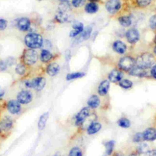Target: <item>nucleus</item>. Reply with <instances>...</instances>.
<instances>
[{"mask_svg":"<svg viewBox=\"0 0 156 156\" xmlns=\"http://www.w3.org/2000/svg\"><path fill=\"white\" fill-rule=\"evenodd\" d=\"M24 43L28 48L34 49L41 47L43 44V39L39 34L32 32L25 36Z\"/></svg>","mask_w":156,"mask_h":156,"instance_id":"obj_1","label":"nucleus"},{"mask_svg":"<svg viewBox=\"0 0 156 156\" xmlns=\"http://www.w3.org/2000/svg\"><path fill=\"white\" fill-rule=\"evenodd\" d=\"M135 61L136 65L147 69L153 65L155 62V58L152 54L150 53H144L141 54Z\"/></svg>","mask_w":156,"mask_h":156,"instance_id":"obj_2","label":"nucleus"},{"mask_svg":"<svg viewBox=\"0 0 156 156\" xmlns=\"http://www.w3.org/2000/svg\"><path fill=\"white\" fill-rule=\"evenodd\" d=\"M38 59L37 52L33 49H26L23 55V60L24 64L32 65L34 64Z\"/></svg>","mask_w":156,"mask_h":156,"instance_id":"obj_3","label":"nucleus"},{"mask_svg":"<svg viewBox=\"0 0 156 156\" xmlns=\"http://www.w3.org/2000/svg\"><path fill=\"white\" fill-rule=\"evenodd\" d=\"M136 61L131 57L126 56L121 58L119 62V68L126 71H129L134 66H135Z\"/></svg>","mask_w":156,"mask_h":156,"instance_id":"obj_4","label":"nucleus"},{"mask_svg":"<svg viewBox=\"0 0 156 156\" xmlns=\"http://www.w3.org/2000/svg\"><path fill=\"white\" fill-rule=\"evenodd\" d=\"M90 108L88 107H83L82 108L75 117V124L77 126H82L90 115Z\"/></svg>","mask_w":156,"mask_h":156,"instance_id":"obj_5","label":"nucleus"},{"mask_svg":"<svg viewBox=\"0 0 156 156\" xmlns=\"http://www.w3.org/2000/svg\"><path fill=\"white\" fill-rule=\"evenodd\" d=\"M32 99L33 95L32 93L26 90L20 91L16 96V100L22 104H27L30 103L32 101Z\"/></svg>","mask_w":156,"mask_h":156,"instance_id":"obj_6","label":"nucleus"},{"mask_svg":"<svg viewBox=\"0 0 156 156\" xmlns=\"http://www.w3.org/2000/svg\"><path fill=\"white\" fill-rule=\"evenodd\" d=\"M105 8L109 13H115L121 8V2L119 0H108L106 2Z\"/></svg>","mask_w":156,"mask_h":156,"instance_id":"obj_7","label":"nucleus"},{"mask_svg":"<svg viewBox=\"0 0 156 156\" xmlns=\"http://www.w3.org/2000/svg\"><path fill=\"white\" fill-rule=\"evenodd\" d=\"M7 108L12 114H17L21 109V104L17 100H10L7 103Z\"/></svg>","mask_w":156,"mask_h":156,"instance_id":"obj_8","label":"nucleus"},{"mask_svg":"<svg viewBox=\"0 0 156 156\" xmlns=\"http://www.w3.org/2000/svg\"><path fill=\"white\" fill-rule=\"evenodd\" d=\"M126 36L127 41L131 44L136 43L140 38L139 32L136 29H129L126 34Z\"/></svg>","mask_w":156,"mask_h":156,"instance_id":"obj_9","label":"nucleus"},{"mask_svg":"<svg viewBox=\"0 0 156 156\" xmlns=\"http://www.w3.org/2000/svg\"><path fill=\"white\" fill-rule=\"evenodd\" d=\"M142 133L144 141H152L156 140V129L154 127L147 128Z\"/></svg>","mask_w":156,"mask_h":156,"instance_id":"obj_10","label":"nucleus"},{"mask_svg":"<svg viewBox=\"0 0 156 156\" xmlns=\"http://www.w3.org/2000/svg\"><path fill=\"white\" fill-rule=\"evenodd\" d=\"M32 81V88L36 91H40L43 89L46 85V79L43 77H37L33 79Z\"/></svg>","mask_w":156,"mask_h":156,"instance_id":"obj_11","label":"nucleus"},{"mask_svg":"<svg viewBox=\"0 0 156 156\" xmlns=\"http://www.w3.org/2000/svg\"><path fill=\"white\" fill-rule=\"evenodd\" d=\"M17 27L21 31H27L30 26V20L27 18L23 17L18 19L16 23Z\"/></svg>","mask_w":156,"mask_h":156,"instance_id":"obj_12","label":"nucleus"},{"mask_svg":"<svg viewBox=\"0 0 156 156\" xmlns=\"http://www.w3.org/2000/svg\"><path fill=\"white\" fill-rule=\"evenodd\" d=\"M122 76L123 74L122 72H121L120 71L116 69H114L110 71L108 77L109 81L113 83H116L118 82H119L121 80H122Z\"/></svg>","mask_w":156,"mask_h":156,"instance_id":"obj_13","label":"nucleus"},{"mask_svg":"<svg viewBox=\"0 0 156 156\" xmlns=\"http://www.w3.org/2000/svg\"><path fill=\"white\" fill-rule=\"evenodd\" d=\"M2 131H8L11 129L13 125V121L12 119L8 116H4L0 121Z\"/></svg>","mask_w":156,"mask_h":156,"instance_id":"obj_14","label":"nucleus"},{"mask_svg":"<svg viewBox=\"0 0 156 156\" xmlns=\"http://www.w3.org/2000/svg\"><path fill=\"white\" fill-rule=\"evenodd\" d=\"M129 73L132 76H136L139 77H143L147 75V71H146V69L140 67L137 65L134 66L129 71Z\"/></svg>","mask_w":156,"mask_h":156,"instance_id":"obj_15","label":"nucleus"},{"mask_svg":"<svg viewBox=\"0 0 156 156\" xmlns=\"http://www.w3.org/2000/svg\"><path fill=\"white\" fill-rule=\"evenodd\" d=\"M110 87V82L108 80H102L99 85L98 92L101 96H105L107 94Z\"/></svg>","mask_w":156,"mask_h":156,"instance_id":"obj_16","label":"nucleus"},{"mask_svg":"<svg viewBox=\"0 0 156 156\" xmlns=\"http://www.w3.org/2000/svg\"><path fill=\"white\" fill-rule=\"evenodd\" d=\"M73 29L69 32V37H74L81 34L84 29L83 24L82 23L77 22L73 25Z\"/></svg>","mask_w":156,"mask_h":156,"instance_id":"obj_17","label":"nucleus"},{"mask_svg":"<svg viewBox=\"0 0 156 156\" xmlns=\"http://www.w3.org/2000/svg\"><path fill=\"white\" fill-rule=\"evenodd\" d=\"M102 127L101 123L98 122H92L87 127V132L88 135H93L98 132Z\"/></svg>","mask_w":156,"mask_h":156,"instance_id":"obj_18","label":"nucleus"},{"mask_svg":"<svg viewBox=\"0 0 156 156\" xmlns=\"http://www.w3.org/2000/svg\"><path fill=\"white\" fill-rule=\"evenodd\" d=\"M60 71V66L57 63H51L49 64L46 68V72L48 74L51 76H54L57 75Z\"/></svg>","mask_w":156,"mask_h":156,"instance_id":"obj_19","label":"nucleus"},{"mask_svg":"<svg viewBox=\"0 0 156 156\" xmlns=\"http://www.w3.org/2000/svg\"><path fill=\"white\" fill-rule=\"evenodd\" d=\"M100 102L101 101L99 98L96 94H93L88 99L87 104L90 108H96L98 107H99Z\"/></svg>","mask_w":156,"mask_h":156,"instance_id":"obj_20","label":"nucleus"},{"mask_svg":"<svg viewBox=\"0 0 156 156\" xmlns=\"http://www.w3.org/2000/svg\"><path fill=\"white\" fill-rule=\"evenodd\" d=\"M113 48L116 52L119 54H123L126 51V45L124 43L118 40L113 43Z\"/></svg>","mask_w":156,"mask_h":156,"instance_id":"obj_21","label":"nucleus"},{"mask_svg":"<svg viewBox=\"0 0 156 156\" xmlns=\"http://www.w3.org/2000/svg\"><path fill=\"white\" fill-rule=\"evenodd\" d=\"M55 20L60 23H64L68 21L69 20V15L68 13L65 12H61L58 11L57 14L55 16Z\"/></svg>","mask_w":156,"mask_h":156,"instance_id":"obj_22","label":"nucleus"},{"mask_svg":"<svg viewBox=\"0 0 156 156\" xmlns=\"http://www.w3.org/2000/svg\"><path fill=\"white\" fill-rule=\"evenodd\" d=\"M52 58V54L47 49H43L40 53V60L44 63H47Z\"/></svg>","mask_w":156,"mask_h":156,"instance_id":"obj_23","label":"nucleus"},{"mask_svg":"<svg viewBox=\"0 0 156 156\" xmlns=\"http://www.w3.org/2000/svg\"><path fill=\"white\" fill-rule=\"evenodd\" d=\"M48 118H49V113L48 112H45L40 117L38 123V127L39 130H41L45 127V126H46V124Z\"/></svg>","mask_w":156,"mask_h":156,"instance_id":"obj_24","label":"nucleus"},{"mask_svg":"<svg viewBox=\"0 0 156 156\" xmlns=\"http://www.w3.org/2000/svg\"><path fill=\"white\" fill-rule=\"evenodd\" d=\"M98 5L96 2H89L86 4L85 10L88 13H94L98 10Z\"/></svg>","mask_w":156,"mask_h":156,"instance_id":"obj_25","label":"nucleus"},{"mask_svg":"<svg viewBox=\"0 0 156 156\" xmlns=\"http://www.w3.org/2000/svg\"><path fill=\"white\" fill-rule=\"evenodd\" d=\"M85 76V73L83 72H75L68 73L66 76V79L67 80L76 79L79 78H81Z\"/></svg>","mask_w":156,"mask_h":156,"instance_id":"obj_26","label":"nucleus"},{"mask_svg":"<svg viewBox=\"0 0 156 156\" xmlns=\"http://www.w3.org/2000/svg\"><path fill=\"white\" fill-rule=\"evenodd\" d=\"M120 24L124 27H128L131 24L132 20L129 16H122L118 18Z\"/></svg>","mask_w":156,"mask_h":156,"instance_id":"obj_27","label":"nucleus"},{"mask_svg":"<svg viewBox=\"0 0 156 156\" xmlns=\"http://www.w3.org/2000/svg\"><path fill=\"white\" fill-rule=\"evenodd\" d=\"M149 151V147L145 143H140L136 147V151L139 154H146Z\"/></svg>","mask_w":156,"mask_h":156,"instance_id":"obj_28","label":"nucleus"},{"mask_svg":"<svg viewBox=\"0 0 156 156\" xmlns=\"http://www.w3.org/2000/svg\"><path fill=\"white\" fill-rule=\"evenodd\" d=\"M70 9H71V6L68 1L60 2L58 7L59 12H65V13H68V12L70 10Z\"/></svg>","mask_w":156,"mask_h":156,"instance_id":"obj_29","label":"nucleus"},{"mask_svg":"<svg viewBox=\"0 0 156 156\" xmlns=\"http://www.w3.org/2000/svg\"><path fill=\"white\" fill-rule=\"evenodd\" d=\"M92 32V28L90 26H87L85 28L83 29V31L80 34V38L82 40H87L90 38L91 34Z\"/></svg>","mask_w":156,"mask_h":156,"instance_id":"obj_30","label":"nucleus"},{"mask_svg":"<svg viewBox=\"0 0 156 156\" xmlns=\"http://www.w3.org/2000/svg\"><path fill=\"white\" fill-rule=\"evenodd\" d=\"M118 124L119 127L122 128H129L130 126V121L129 119L127 118H121L118 121Z\"/></svg>","mask_w":156,"mask_h":156,"instance_id":"obj_31","label":"nucleus"},{"mask_svg":"<svg viewBox=\"0 0 156 156\" xmlns=\"http://www.w3.org/2000/svg\"><path fill=\"white\" fill-rule=\"evenodd\" d=\"M115 146V141L114 140H110L105 143V151L106 154L107 155H110L112 154L113 147Z\"/></svg>","mask_w":156,"mask_h":156,"instance_id":"obj_32","label":"nucleus"},{"mask_svg":"<svg viewBox=\"0 0 156 156\" xmlns=\"http://www.w3.org/2000/svg\"><path fill=\"white\" fill-rule=\"evenodd\" d=\"M119 85L124 89H129L132 87L133 83L128 79H122L119 82Z\"/></svg>","mask_w":156,"mask_h":156,"instance_id":"obj_33","label":"nucleus"},{"mask_svg":"<svg viewBox=\"0 0 156 156\" xmlns=\"http://www.w3.org/2000/svg\"><path fill=\"white\" fill-rule=\"evenodd\" d=\"M82 151L80 147L75 146L69 151L68 156H82Z\"/></svg>","mask_w":156,"mask_h":156,"instance_id":"obj_34","label":"nucleus"},{"mask_svg":"<svg viewBox=\"0 0 156 156\" xmlns=\"http://www.w3.org/2000/svg\"><path fill=\"white\" fill-rule=\"evenodd\" d=\"M26 68L23 63H18L15 68V72L20 75H23L25 74Z\"/></svg>","mask_w":156,"mask_h":156,"instance_id":"obj_35","label":"nucleus"},{"mask_svg":"<svg viewBox=\"0 0 156 156\" xmlns=\"http://www.w3.org/2000/svg\"><path fill=\"white\" fill-rule=\"evenodd\" d=\"M132 140L134 143H141L143 141H144L143 136V133H141V132L136 133L133 136Z\"/></svg>","mask_w":156,"mask_h":156,"instance_id":"obj_36","label":"nucleus"},{"mask_svg":"<svg viewBox=\"0 0 156 156\" xmlns=\"http://www.w3.org/2000/svg\"><path fill=\"white\" fill-rule=\"evenodd\" d=\"M149 25L152 29H156V14L151 17L149 20Z\"/></svg>","mask_w":156,"mask_h":156,"instance_id":"obj_37","label":"nucleus"},{"mask_svg":"<svg viewBox=\"0 0 156 156\" xmlns=\"http://www.w3.org/2000/svg\"><path fill=\"white\" fill-rule=\"evenodd\" d=\"M85 2V0H72L71 4L75 7L82 6Z\"/></svg>","mask_w":156,"mask_h":156,"instance_id":"obj_38","label":"nucleus"},{"mask_svg":"<svg viewBox=\"0 0 156 156\" xmlns=\"http://www.w3.org/2000/svg\"><path fill=\"white\" fill-rule=\"evenodd\" d=\"M136 2L139 6L143 7L148 5L151 3V0H136Z\"/></svg>","mask_w":156,"mask_h":156,"instance_id":"obj_39","label":"nucleus"},{"mask_svg":"<svg viewBox=\"0 0 156 156\" xmlns=\"http://www.w3.org/2000/svg\"><path fill=\"white\" fill-rule=\"evenodd\" d=\"M7 26V22L4 19H0V30H4Z\"/></svg>","mask_w":156,"mask_h":156,"instance_id":"obj_40","label":"nucleus"},{"mask_svg":"<svg viewBox=\"0 0 156 156\" xmlns=\"http://www.w3.org/2000/svg\"><path fill=\"white\" fill-rule=\"evenodd\" d=\"M7 64L3 61H0V71H4L7 68Z\"/></svg>","mask_w":156,"mask_h":156,"instance_id":"obj_41","label":"nucleus"},{"mask_svg":"<svg viewBox=\"0 0 156 156\" xmlns=\"http://www.w3.org/2000/svg\"><path fill=\"white\" fill-rule=\"evenodd\" d=\"M146 156H156V149L149 150L146 153Z\"/></svg>","mask_w":156,"mask_h":156,"instance_id":"obj_42","label":"nucleus"},{"mask_svg":"<svg viewBox=\"0 0 156 156\" xmlns=\"http://www.w3.org/2000/svg\"><path fill=\"white\" fill-rule=\"evenodd\" d=\"M151 74L152 75V76L156 79V65H155L151 69Z\"/></svg>","mask_w":156,"mask_h":156,"instance_id":"obj_43","label":"nucleus"},{"mask_svg":"<svg viewBox=\"0 0 156 156\" xmlns=\"http://www.w3.org/2000/svg\"><path fill=\"white\" fill-rule=\"evenodd\" d=\"M5 63H6V64H7V66H8V65H9V66H10V65H13V63H14V59H13V58H12V57L8 58Z\"/></svg>","mask_w":156,"mask_h":156,"instance_id":"obj_44","label":"nucleus"},{"mask_svg":"<svg viewBox=\"0 0 156 156\" xmlns=\"http://www.w3.org/2000/svg\"><path fill=\"white\" fill-rule=\"evenodd\" d=\"M112 156H125L124 154L120 151H117L113 153V154L112 155Z\"/></svg>","mask_w":156,"mask_h":156,"instance_id":"obj_45","label":"nucleus"},{"mask_svg":"<svg viewBox=\"0 0 156 156\" xmlns=\"http://www.w3.org/2000/svg\"><path fill=\"white\" fill-rule=\"evenodd\" d=\"M4 95V90H2L1 88H0V99H1Z\"/></svg>","mask_w":156,"mask_h":156,"instance_id":"obj_46","label":"nucleus"},{"mask_svg":"<svg viewBox=\"0 0 156 156\" xmlns=\"http://www.w3.org/2000/svg\"><path fill=\"white\" fill-rule=\"evenodd\" d=\"M54 156H62V155H61L60 152H56V153L54 154Z\"/></svg>","mask_w":156,"mask_h":156,"instance_id":"obj_47","label":"nucleus"},{"mask_svg":"<svg viewBox=\"0 0 156 156\" xmlns=\"http://www.w3.org/2000/svg\"><path fill=\"white\" fill-rule=\"evenodd\" d=\"M129 156H138V155L136 153H132V154H130Z\"/></svg>","mask_w":156,"mask_h":156,"instance_id":"obj_48","label":"nucleus"},{"mask_svg":"<svg viewBox=\"0 0 156 156\" xmlns=\"http://www.w3.org/2000/svg\"><path fill=\"white\" fill-rule=\"evenodd\" d=\"M88 1H90L91 2H96L99 1V0H88Z\"/></svg>","mask_w":156,"mask_h":156,"instance_id":"obj_49","label":"nucleus"},{"mask_svg":"<svg viewBox=\"0 0 156 156\" xmlns=\"http://www.w3.org/2000/svg\"><path fill=\"white\" fill-rule=\"evenodd\" d=\"M2 132V127H1V123H0V133Z\"/></svg>","mask_w":156,"mask_h":156,"instance_id":"obj_50","label":"nucleus"},{"mask_svg":"<svg viewBox=\"0 0 156 156\" xmlns=\"http://www.w3.org/2000/svg\"><path fill=\"white\" fill-rule=\"evenodd\" d=\"M154 53H155V54L156 55V46L154 48Z\"/></svg>","mask_w":156,"mask_h":156,"instance_id":"obj_51","label":"nucleus"},{"mask_svg":"<svg viewBox=\"0 0 156 156\" xmlns=\"http://www.w3.org/2000/svg\"><path fill=\"white\" fill-rule=\"evenodd\" d=\"M60 2H64V1H68L69 0H59Z\"/></svg>","mask_w":156,"mask_h":156,"instance_id":"obj_52","label":"nucleus"},{"mask_svg":"<svg viewBox=\"0 0 156 156\" xmlns=\"http://www.w3.org/2000/svg\"><path fill=\"white\" fill-rule=\"evenodd\" d=\"M154 41H155V43H156V35H155V39H154Z\"/></svg>","mask_w":156,"mask_h":156,"instance_id":"obj_53","label":"nucleus"},{"mask_svg":"<svg viewBox=\"0 0 156 156\" xmlns=\"http://www.w3.org/2000/svg\"><path fill=\"white\" fill-rule=\"evenodd\" d=\"M38 1H42V0H38Z\"/></svg>","mask_w":156,"mask_h":156,"instance_id":"obj_54","label":"nucleus"}]
</instances>
